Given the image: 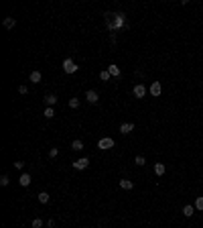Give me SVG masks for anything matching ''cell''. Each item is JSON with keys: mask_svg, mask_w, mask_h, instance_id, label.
I'll return each instance as SVG.
<instances>
[{"mask_svg": "<svg viewBox=\"0 0 203 228\" xmlns=\"http://www.w3.org/2000/svg\"><path fill=\"white\" fill-rule=\"evenodd\" d=\"M71 149H73V151H81V149H83V143H81L79 139H75V141L71 143Z\"/></svg>", "mask_w": 203, "mask_h": 228, "instance_id": "15", "label": "cell"}, {"mask_svg": "<svg viewBox=\"0 0 203 228\" xmlns=\"http://www.w3.org/2000/svg\"><path fill=\"white\" fill-rule=\"evenodd\" d=\"M57 153H59V151H57V149H51V151H49V157H57Z\"/></svg>", "mask_w": 203, "mask_h": 228, "instance_id": "26", "label": "cell"}, {"mask_svg": "<svg viewBox=\"0 0 203 228\" xmlns=\"http://www.w3.org/2000/svg\"><path fill=\"white\" fill-rule=\"evenodd\" d=\"M165 171H167V167H165V163H155V173L161 177V175H165Z\"/></svg>", "mask_w": 203, "mask_h": 228, "instance_id": "10", "label": "cell"}, {"mask_svg": "<svg viewBox=\"0 0 203 228\" xmlns=\"http://www.w3.org/2000/svg\"><path fill=\"white\" fill-rule=\"evenodd\" d=\"M120 188L122 189H132L134 188V183H132L130 179H120Z\"/></svg>", "mask_w": 203, "mask_h": 228, "instance_id": "12", "label": "cell"}, {"mask_svg": "<svg viewBox=\"0 0 203 228\" xmlns=\"http://www.w3.org/2000/svg\"><path fill=\"white\" fill-rule=\"evenodd\" d=\"M193 212H195V210H193V206H185V208H183V216H187V218H189Z\"/></svg>", "mask_w": 203, "mask_h": 228, "instance_id": "18", "label": "cell"}, {"mask_svg": "<svg viewBox=\"0 0 203 228\" xmlns=\"http://www.w3.org/2000/svg\"><path fill=\"white\" fill-rule=\"evenodd\" d=\"M45 104H47V106H51V108H53V104H57V96H53V94L45 96Z\"/></svg>", "mask_w": 203, "mask_h": 228, "instance_id": "11", "label": "cell"}, {"mask_svg": "<svg viewBox=\"0 0 203 228\" xmlns=\"http://www.w3.org/2000/svg\"><path fill=\"white\" fill-rule=\"evenodd\" d=\"M14 167H16V169H22V167H25V163H22V161H16V163H14Z\"/></svg>", "mask_w": 203, "mask_h": 228, "instance_id": "27", "label": "cell"}, {"mask_svg": "<svg viewBox=\"0 0 203 228\" xmlns=\"http://www.w3.org/2000/svg\"><path fill=\"white\" fill-rule=\"evenodd\" d=\"M39 202H41V204H47V202H49V194H47V192H41V194H39Z\"/></svg>", "mask_w": 203, "mask_h": 228, "instance_id": "17", "label": "cell"}, {"mask_svg": "<svg viewBox=\"0 0 203 228\" xmlns=\"http://www.w3.org/2000/svg\"><path fill=\"white\" fill-rule=\"evenodd\" d=\"M134 130V124L132 122H124V124H120V133L122 134H128V133H132Z\"/></svg>", "mask_w": 203, "mask_h": 228, "instance_id": "7", "label": "cell"}, {"mask_svg": "<svg viewBox=\"0 0 203 228\" xmlns=\"http://www.w3.org/2000/svg\"><path fill=\"white\" fill-rule=\"evenodd\" d=\"M132 92H134V96H136V98H144V94H146V88L142 86V84H136Z\"/></svg>", "mask_w": 203, "mask_h": 228, "instance_id": "6", "label": "cell"}, {"mask_svg": "<svg viewBox=\"0 0 203 228\" xmlns=\"http://www.w3.org/2000/svg\"><path fill=\"white\" fill-rule=\"evenodd\" d=\"M100 80H110V71L106 69V71H102L100 74Z\"/></svg>", "mask_w": 203, "mask_h": 228, "instance_id": "25", "label": "cell"}, {"mask_svg": "<svg viewBox=\"0 0 203 228\" xmlns=\"http://www.w3.org/2000/svg\"><path fill=\"white\" fill-rule=\"evenodd\" d=\"M134 163H136V165H144L146 161H144V157H142V155H138V157L134 159Z\"/></svg>", "mask_w": 203, "mask_h": 228, "instance_id": "23", "label": "cell"}, {"mask_svg": "<svg viewBox=\"0 0 203 228\" xmlns=\"http://www.w3.org/2000/svg\"><path fill=\"white\" fill-rule=\"evenodd\" d=\"M53 116H55V110L51 106H47L45 108V118H53Z\"/></svg>", "mask_w": 203, "mask_h": 228, "instance_id": "19", "label": "cell"}, {"mask_svg": "<svg viewBox=\"0 0 203 228\" xmlns=\"http://www.w3.org/2000/svg\"><path fill=\"white\" fill-rule=\"evenodd\" d=\"M108 71H110V75L118 78V75H120V67H118V65H110V67H108Z\"/></svg>", "mask_w": 203, "mask_h": 228, "instance_id": "14", "label": "cell"}, {"mask_svg": "<svg viewBox=\"0 0 203 228\" xmlns=\"http://www.w3.org/2000/svg\"><path fill=\"white\" fill-rule=\"evenodd\" d=\"M69 106L71 108H79V100H77V98H71V100H69Z\"/></svg>", "mask_w": 203, "mask_h": 228, "instance_id": "22", "label": "cell"}, {"mask_svg": "<svg viewBox=\"0 0 203 228\" xmlns=\"http://www.w3.org/2000/svg\"><path fill=\"white\" fill-rule=\"evenodd\" d=\"M195 208L197 210H203V195H199V198L195 200Z\"/></svg>", "mask_w": 203, "mask_h": 228, "instance_id": "20", "label": "cell"}, {"mask_svg": "<svg viewBox=\"0 0 203 228\" xmlns=\"http://www.w3.org/2000/svg\"><path fill=\"white\" fill-rule=\"evenodd\" d=\"M63 69H65V74H75V71H77V63L67 57V59L63 61Z\"/></svg>", "mask_w": 203, "mask_h": 228, "instance_id": "3", "label": "cell"}, {"mask_svg": "<svg viewBox=\"0 0 203 228\" xmlns=\"http://www.w3.org/2000/svg\"><path fill=\"white\" fill-rule=\"evenodd\" d=\"M106 16H108V27H124V14L122 12H116V14H106Z\"/></svg>", "mask_w": 203, "mask_h": 228, "instance_id": "1", "label": "cell"}, {"mask_svg": "<svg viewBox=\"0 0 203 228\" xmlns=\"http://www.w3.org/2000/svg\"><path fill=\"white\" fill-rule=\"evenodd\" d=\"M85 98H88L89 104H95V102L100 100V96H98V92H95V90H88V92H85Z\"/></svg>", "mask_w": 203, "mask_h": 228, "instance_id": "5", "label": "cell"}, {"mask_svg": "<svg viewBox=\"0 0 203 228\" xmlns=\"http://www.w3.org/2000/svg\"><path fill=\"white\" fill-rule=\"evenodd\" d=\"M0 183H2V185H8V183H10L8 175H2V177H0Z\"/></svg>", "mask_w": 203, "mask_h": 228, "instance_id": "24", "label": "cell"}, {"mask_svg": "<svg viewBox=\"0 0 203 228\" xmlns=\"http://www.w3.org/2000/svg\"><path fill=\"white\" fill-rule=\"evenodd\" d=\"M88 165H89V159H88V157H81V159H77V161L73 163V167L79 169V171H81V169H88Z\"/></svg>", "mask_w": 203, "mask_h": 228, "instance_id": "4", "label": "cell"}, {"mask_svg": "<svg viewBox=\"0 0 203 228\" xmlns=\"http://www.w3.org/2000/svg\"><path fill=\"white\" fill-rule=\"evenodd\" d=\"M41 78H43V75H41V71H33V74H31V81H33V84H39Z\"/></svg>", "mask_w": 203, "mask_h": 228, "instance_id": "16", "label": "cell"}, {"mask_svg": "<svg viewBox=\"0 0 203 228\" xmlns=\"http://www.w3.org/2000/svg\"><path fill=\"white\" fill-rule=\"evenodd\" d=\"M2 25H4V27H6V29H12L14 25H16V20H14L12 16H6V19H4V22H2Z\"/></svg>", "mask_w": 203, "mask_h": 228, "instance_id": "13", "label": "cell"}, {"mask_svg": "<svg viewBox=\"0 0 203 228\" xmlns=\"http://www.w3.org/2000/svg\"><path fill=\"white\" fill-rule=\"evenodd\" d=\"M114 147V139H110V136H104V139H100V143H98V149H102V151H108V149Z\"/></svg>", "mask_w": 203, "mask_h": 228, "instance_id": "2", "label": "cell"}, {"mask_svg": "<svg viewBox=\"0 0 203 228\" xmlns=\"http://www.w3.org/2000/svg\"><path fill=\"white\" fill-rule=\"evenodd\" d=\"M18 183L22 185V188L31 185V175H28V173H22V175H20V179H18Z\"/></svg>", "mask_w": 203, "mask_h": 228, "instance_id": "9", "label": "cell"}, {"mask_svg": "<svg viewBox=\"0 0 203 228\" xmlns=\"http://www.w3.org/2000/svg\"><path fill=\"white\" fill-rule=\"evenodd\" d=\"M161 92H162L161 84H158V81H152V86H150V94H152V96H161Z\"/></svg>", "mask_w": 203, "mask_h": 228, "instance_id": "8", "label": "cell"}, {"mask_svg": "<svg viewBox=\"0 0 203 228\" xmlns=\"http://www.w3.org/2000/svg\"><path fill=\"white\" fill-rule=\"evenodd\" d=\"M31 226H33V228H43V220H41V218H35Z\"/></svg>", "mask_w": 203, "mask_h": 228, "instance_id": "21", "label": "cell"}]
</instances>
